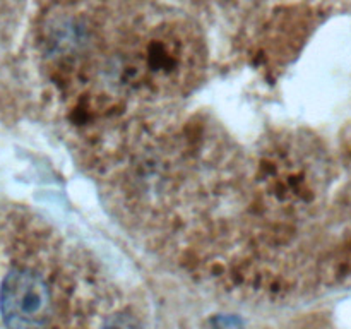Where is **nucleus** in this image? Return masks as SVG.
<instances>
[{"instance_id": "obj_1", "label": "nucleus", "mask_w": 351, "mask_h": 329, "mask_svg": "<svg viewBox=\"0 0 351 329\" xmlns=\"http://www.w3.org/2000/svg\"><path fill=\"white\" fill-rule=\"evenodd\" d=\"M53 310L51 291L41 274L16 267L0 287V314L9 328H38L48 324Z\"/></svg>"}]
</instances>
